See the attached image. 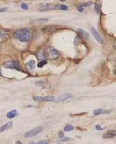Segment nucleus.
<instances>
[{"label": "nucleus", "instance_id": "obj_25", "mask_svg": "<svg viewBox=\"0 0 116 144\" xmlns=\"http://www.w3.org/2000/svg\"><path fill=\"white\" fill-rule=\"evenodd\" d=\"M77 9H78L79 12H83L84 11V8H83L82 6H79L78 8H77Z\"/></svg>", "mask_w": 116, "mask_h": 144}, {"label": "nucleus", "instance_id": "obj_12", "mask_svg": "<svg viewBox=\"0 0 116 144\" xmlns=\"http://www.w3.org/2000/svg\"><path fill=\"white\" fill-rule=\"evenodd\" d=\"M9 32L4 30H0V42L3 41L6 37L9 36Z\"/></svg>", "mask_w": 116, "mask_h": 144}, {"label": "nucleus", "instance_id": "obj_11", "mask_svg": "<svg viewBox=\"0 0 116 144\" xmlns=\"http://www.w3.org/2000/svg\"><path fill=\"white\" fill-rule=\"evenodd\" d=\"M115 134H116V131L115 130H109L107 132H105L103 135L104 138H115Z\"/></svg>", "mask_w": 116, "mask_h": 144}, {"label": "nucleus", "instance_id": "obj_3", "mask_svg": "<svg viewBox=\"0 0 116 144\" xmlns=\"http://www.w3.org/2000/svg\"><path fill=\"white\" fill-rule=\"evenodd\" d=\"M43 129V126H38V127H36L34 128L33 129H30V131H28L27 132H26L24 134V137L25 138H30V137H33V136H36V135L39 134Z\"/></svg>", "mask_w": 116, "mask_h": 144}, {"label": "nucleus", "instance_id": "obj_19", "mask_svg": "<svg viewBox=\"0 0 116 144\" xmlns=\"http://www.w3.org/2000/svg\"><path fill=\"white\" fill-rule=\"evenodd\" d=\"M46 63H47L46 61V60H41V61H39V64H38V68H43V67L44 65H45Z\"/></svg>", "mask_w": 116, "mask_h": 144}, {"label": "nucleus", "instance_id": "obj_13", "mask_svg": "<svg viewBox=\"0 0 116 144\" xmlns=\"http://www.w3.org/2000/svg\"><path fill=\"white\" fill-rule=\"evenodd\" d=\"M26 66L28 70H30V71L34 70L36 68V62L34 60H30L26 64Z\"/></svg>", "mask_w": 116, "mask_h": 144}, {"label": "nucleus", "instance_id": "obj_14", "mask_svg": "<svg viewBox=\"0 0 116 144\" xmlns=\"http://www.w3.org/2000/svg\"><path fill=\"white\" fill-rule=\"evenodd\" d=\"M12 126V122L10 121L9 122H7V123L4 124L3 126H2L1 127H0V132H2L4 131H6V130H7L8 129H9L10 127H11Z\"/></svg>", "mask_w": 116, "mask_h": 144}, {"label": "nucleus", "instance_id": "obj_17", "mask_svg": "<svg viewBox=\"0 0 116 144\" xmlns=\"http://www.w3.org/2000/svg\"><path fill=\"white\" fill-rule=\"evenodd\" d=\"M48 20L47 19H39V20H36L35 21H33V23H35L36 24H43L45 23H47Z\"/></svg>", "mask_w": 116, "mask_h": 144}, {"label": "nucleus", "instance_id": "obj_22", "mask_svg": "<svg viewBox=\"0 0 116 144\" xmlns=\"http://www.w3.org/2000/svg\"><path fill=\"white\" fill-rule=\"evenodd\" d=\"M36 144H49V143L46 140H42V141H39V142H37Z\"/></svg>", "mask_w": 116, "mask_h": 144}, {"label": "nucleus", "instance_id": "obj_18", "mask_svg": "<svg viewBox=\"0 0 116 144\" xmlns=\"http://www.w3.org/2000/svg\"><path fill=\"white\" fill-rule=\"evenodd\" d=\"M73 126H72V125H67L65 127H64V132H70L71 131V130H73Z\"/></svg>", "mask_w": 116, "mask_h": 144}, {"label": "nucleus", "instance_id": "obj_15", "mask_svg": "<svg viewBox=\"0 0 116 144\" xmlns=\"http://www.w3.org/2000/svg\"><path fill=\"white\" fill-rule=\"evenodd\" d=\"M17 115H18L17 111L14 109V110L10 111L7 113V117H8V118H9V119H12V118H14V117H15Z\"/></svg>", "mask_w": 116, "mask_h": 144}, {"label": "nucleus", "instance_id": "obj_26", "mask_svg": "<svg viewBox=\"0 0 116 144\" xmlns=\"http://www.w3.org/2000/svg\"><path fill=\"white\" fill-rule=\"evenodd\" d=\"M8 9L7 8H0V12H6Z\"/></svg>", "mask_w": 116, "mask_h": 144}, {"label": "nucleus", "instance_id": "obj_1", "mask_svg": "<svg viewBox=\"0 0 116 144\" xmlns=\"http://www.w3.org/2000/svg\"><path fill=\"white\" fill-rule=\"evenodd\" d=\"M13 37L22 42H29L31 39V33L27 29H20L13 33Z\"/></svg>", "mask_w": 116, "mask_h": 144}, {"label": "nucleus", "instance_id": "obj_21", "mask_svg": "<svg viewBox=\"0 0 116 144\" xmlns=\"http://www.w3.org/2000/svg\"><path fill=\"white\" fill-rule=\"evenodd\" d=\"M94 9H95V12L97 13L100 12V9H99V6L97 4H94Z\"/></svg>", "mask_w": 116, "mask_h": 144}, {"label": "nucleus", "instance_id": "obj_29", "mask_svg": "<svg viewBox=\"0 0 116 144\" xmlns=\"http://www.w3.org/2000/svg\"><path fill=\"white\" fill-rule=\"evenodd\" d=\"M15 144H23L22 143H21L20 142V141H17V142L16 143H15Z\"/></svg>", "mask_w": 116, "mask_h": 144}, {"label": "nucleus", "instance_id": "obj_23", "mask_svg": "<svg viewBox=\"0 0 116 144\" xmlns=\"http://www.w3.org/2000/svg\"><path fill=\"white\" fill-rule=\"evenodd\" d=\"M91 4H92L91 2H85V3H84L83 5H81V6H90Z\"/></svg>", "mask_w": 116, "mask_h": 144}, {"label": "nucleus", "instance_id": "obj_7", "mask_svg": "<svg viewBox=\"0 0 116 144\" xmlns=\"http://www.w3.org/2000/svg\"><path fill=\"white\" fill-rule=\"evenodd\" d=\"M91 33L93 34V36H94V38H95L99 43H101V44L103 43V39H102L101 35L98 33V32L96 30V29H94V27H91Z\"/></svg>", "mask_w": 116, "mask_h": 144}, {"label": "nucleus", "instance_id": "obj_30", "mask_svg": "<svg viewBox=\"0 0 116 144\" xmlns=\"http://www.w3.org/2000/svg\"><path fill=\"white\" fill-rule=\"evenodd\" d=\"M57 144H60V143H57Z\"/></svg>", "mask_w": 116, "mask_h": 144}, {"label": "nucleus", "instance_id": "obj_16", "mask_svg": "<svg viewBox=\"0 0 116 144\" xmlns=\"http://www.w3.org/2000/svg\"><path fill=\"white\" fill-rule=\"evenodd\" d=\"M54 9H60V10H67L68 7L65 5H56L54 7Z\"/></svg>", "mask_w": 116, "mask_h": 144}, {"label": "nucleus", "instance_id": "obj_6", "mask_svg": "<svg viewBox=\"0 0 116 144\" xmlns=\"http://www.w3.org/2000/svg\"><path fill=\"white\" fill-rule=\"evenodd\" d=\"M73 98V95L70 94V93H65V94L59 96L57 99H55L54 102H64V101H66V100H67L68 98Z\"/></svg>", "mask_w": 116, "mask_h": 144}, {"label": "nucleus", "instance_id": "obj_8", "mask_svg": "<svg viewBox=\"0 0 116 144\" xmlns=\"http://www.w3.org/2000/svg\"><path fill=\"white\" fill-rule=\"evenodd\" d=\"M57 30V28L54 26H47V27H45L43 29V32L47 34H52V33H54V32H56Z\"/></svg>", "mask_w": 116, "mask_h": 144}, {"label": "nucleus", "instance_id": "obj_27", "mask_svg": "<svg viewBox=\"0 0 116 144\" xmlns=\"http://www.w3.org/2000/svg\"><path fill=\"white\" fill-rule=\"evenodd\" d=\"M95 128H96V129H97V130H102V128L101 127V126H99V125H96Z\"/></svg>", "mask_w": 116, "mask_h": 144}, {"label": "nucleus", "instance_id": "obj_28", "mask_svg": "<svg viewBox=\"0 0 116 144\" xmlns=\"http://www.w3.org/2000/svg\"><path fill=\"white\" fill-rule=\"evenodd\" d=\"M59 135H60V138L64 137V133H63L62 132H59Z\"/></svg>", "mask_w": 116, "mask_h": 144}, {"label": "nucleus", "instance_id": "obj_4", "mask_svg": "<svg viewBox=\"0 0 116 144\" xmlns=\"http://www.w3.org/2000/svg\"><path fill=\"white\" fill-rule=\"evenodd\" d=\"M3 66L6 68L9 69H16L19 70V63L18 61H7L3 64Z\"/></svg>", "mask_w": 116, "mask_h": 144}, {"label": "nucleus", "instance_id": "obj_2", "mask_svg": "<svg viewBox=\"0 0 116 144\" xmlns=\"http://www.w3.org/2000/svg\"><path fill=\"white\" fill-rule=\"evenodd\" d=\"M43 57L48 60H57L60 57L59 52L52 47H47L43 51Z\"/></svg>", "mask_w": 116, "mask_h": 144}, {"label": "nucleus", "instance_id": "obj_20", "mask_svg": "<svg viewBox=\"0 0 116 144\" xmlns=\"http://www.w3.org/2000/svg\"><path fill=\"white\" fill-rule=\"evenodd\" d=\"M21 8L24 10H27L28 9V5L26 3H23L22 5H21Z\"/></svg>", "mask_w": 116, "mask_h": 144}, {"label": "nucleus", "instance_id": "obj_5", "mask_svg": "<svg viewBox=\"0 0 116 144\" xmlns=\"http://www.w3.org/2000/svg\"><path fill=\"white\" fill-rule=\"evenodd\" d=\"M33 99L35 101H45V102H54L55 98L54 96H34Z\"/></svg>", "mask_w": 116, "mask_h": 144}, {"label": "nucleus", "instance_id": "obj_10", "mask_svg": "<svg viewBox=\"0 0 116 144\" xmlns=\"http://www.w3.org/2000/svg\"><path fill=\"white\" fill-rule=\"evenodd\" d=\"M111 112H112V110H104V109H101V108L95 109L93 112L94 116H98V115H101V114H108Z\"/></svg>", "mask_w": 116, "mask_h": 144}, {"label": "nucleus", "instance_id": "obj_24", "mask_svg": "<svg viewBox=\"0 0 116 144\" xmlns=\"http://www.w3.org/2000/svg\"><path fill=\"white\" fill-rule=\"evenodd\" d=\"M69 140H70V138H69V137H63L61 139L62 142H66V141H69Z\"/></svg>", "mask_w": 116, "mask_h": 144}, {"label": "nucleus", "instance_id": "obj_9", "mask_svg": "<svg viewBox=\"0 0 116 144\" xmlns=\"http://www.w3.org/2000/svg\"><path fill=\"white\" fill-rule=\"evenodd\" d=\"M77 33L79 36L82 37L84 39H88L89 38V34L88 33H87L85 30H81V29H79L77 31Z\"/></svg>", "mask_w": 116, "mask_h": 144}]
</instances>
